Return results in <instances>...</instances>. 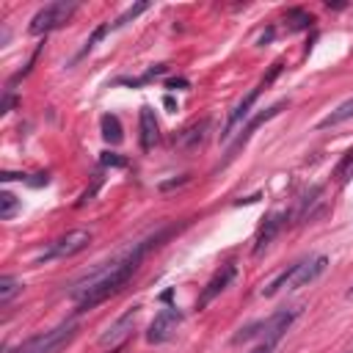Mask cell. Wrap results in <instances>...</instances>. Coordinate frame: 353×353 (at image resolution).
I'll return each instance as SVG.
<instances>
[{"instance_id":"25","label":"cell","mask_w":353,"mask_h":353,"mask_svg":"<svg viewBox=\"0 0 353 353\" xmlns=\"http://www.w3.org/2000/svg\"><path fill=\"white\" fill-rule=\"evenodd\" d=\"M188 83L185 80H168V88H185Z\"/></svg>"},{"instance_id":"26","label":"cell","mask_w":353,"mask_h":353,"mask_svg":"<svg viewBox=\"0 0 353 353\" xmlns=\"http://www.w3.org/2000/svg\"><path fill=\"white\" fill-rule=\"evenodd\" d=\"M347 298H353V287H350V290H347Z\"/></svg>"},{"instance_id":"6","label":"cell","mask_w":353,"mask_h":353,"mask_svg":"<svg viewBox=\"0 0 353 353\" xmlns=\"http://www.w3.org/2000/svg\"><path fill=\"white\" fill-rule=\"evenodd\" d=\"M74 331H77L74 323H61V325H55L44 334H36V336L25 339L17 350H8V353H58L74 336Z\"/></svg>"},{"instance_id":"7","label":"cell","mask_w":353,"mask_h":353,"mask_svg":"<svg viewBox=\"0 0 353 353\" xmlns=\"http://www.w3.org/2000/svg\"><path fill=\"white\" fill-rule=\"evenodd\" d=\"M179 323H182V312H179L176 306H165V309H160V312L154 314V320L149 323L146 342H149V345H160V342L171 339L174 331L179 328Z\"/></svg>"},{"instance_id":"10","label":"cell","mask_w":353,"mask_h":353,"mask_svg":"<svg viewBox=\"0 0 353 353\" xmlns=\"http://www.w3.org/2000/svg\"><path fill=\"white\" fill-rule=\"evenodd\" d=\"M135 320H138V306L127 309L119 320H113V323L105 328V334L99 336V345H102V347H108V345H121V342L130 336V331H132Z\"/></svg>"},{"instance_id":"4","label":"cell","mask_w":353,"mask_h":353,"mask_svg":"<svg viewBox=\"0 0 353 353\" xmlns=\"http://www.w3.org/2000/svg\"><path fill=\"white\" fill-rule=\"evenodd\" d=\"M88 243H91V232H88V229L66 232V234H61V237L50 240V243H47V245L33 256V262H36V265H41V262H52V259L74 256V254H80L83 248H88Z\"/></svg>"},{"instance_id":"24","label":"cell","mask_w":353,"mask_h":353,"mask_svg":"<svg viewBox=\"0 0 353 353\" xmlns=\"http://www.w3.org/2000/svg\"><path fill=\"white\" fill-rule=\"evenodd\" d=\"M11 108H14V97L6 91V97H3V105H0V113H8Z\"/></svg>"},{"instance_id":"11","label":"cell","mask_w":353,"mask_h":353,"mask_svg":"<svg viewBox=\"0 0 353 353\" xmlns=\"http://www.w3.org/2000/svg\"><path fill=\"white\" fill-rule=\"evenodd\" d=\"M262 88H265V83L259 80V85H254V88H251V91H248V94H245V97H243V99L234 105V110L229 113L226 127H223V132H221V138H223V141H226V138L234 132V127H237V124H243V121L251 116V108H254V102H256V97H259V91H262Z\"/></svg>"},{"instance_id":"14","label":"cell","mask_w":353,"mask_h":353,"mask_svg":"<svg viewBox=\"0 0 353 353\" xmlns=\"http://www.w3.org/2000/svg\"><path fill=\"white\" fill-rule=\"evenodd\" d=\"M207 130H210V119H201V121H193V124H188L176 138H174V143L179 146V149H196L201 141H204V135H207Z\"/></svg>"},{"instance_id":"15","label":"cell","mask_w":353,"mask_h":353,"mask_svg":"<svg viewBox=\"0 0 353 353\" xmlns=\"http://www.w3.org/2000/svg\"><path fill=\"white\" fill-rule=\"evenodd\" d=\"M99 130H102V138H105L110 146H116V143L124 141V130H121V121H119L116 113H105V116L99 119Z\"/></svg>"},{"instance_id":"9","label":"cell","mask_w":353,"mask_h":353,"mask_svg":"<svg viewBox=\"0 0 353 353\" xmlns=\"http://www.w3.org/2000/svg\"><path fill=\"white\" fill-rule=\"evenodd\" d=\"M287 105H290L287 99H279V102H276V105H270V108H268L265 113H259V116H254V119H251V121H248V124H245V127L240 130V135H237V141H234V143L229 146V152H226V160H232V157H234V154H237V152H240V149H243V146L248 143V138L254 135V130H256V127H262L265 121H270V119H276V116H279V113H281V110H284Z\"/></svg>"},{"instance_id":"16","label":"cell","mask_w":353,"mask_h":353,"mask_svg":"<svg viewBox=\"0 0 353 353\" xmlns=\"http://www.w3.org/2000/svg\"><path fill=\"white\" fill-rule=\"evenodd\" d=\"M347 119H353V97H350V99H345L342 105H336L328 116H323V119L317 121V130L336 127V124H342V121H347Z\"/></svg>"},{"instance_id":"1","label":"cell","mask_w":353,"mask_h":353,"mask_svg":"<svg viewBox=\"0 0 353 353\" xmlns=\"http://www.w3.org/2000/svg\"><path fill=\"white\" fill-rule=\"evenodd\" d=\"M163 237H165V232H157V234H152V237H146V240H138V243H132L127 251H121V254H116L113 259L99 262V265H94L88 273H83V276L69 287V298L77 303V312H85V309L102 303L105 298H110L113 292H119V290L130 281V276L138 270V265L143 262L146 251H149L152 245H157V240H163Z\"/></svg>"},{"instance_id":"17","label":"cell","mask_w":353,"mask_h":353,"mask_svg":"<svg viewBox=\"0 0 353 353\" xmlns=\"http://www.w3.org/2000/svg\"><path fill=\"white\" fill-rule=\"evenodd\" d=\"M284 19H287V28H290V30H306V28L314 22V17H312L309 11H303V8H290V11L284 14Z\"/></svg>"},{"instance_id":"5","label":"cell","mask_w":353,"mask_h":353,"mask_svg":"<svg viewBox=\"0 0 353 353\" xmlns=\"http://www.w3.org/2000/svg\"><path fill=\"white\" fill-rule=\"evenodd\" d=\"M295 314H298V309H284V312L270 314L268 320L251 323V325L240 328V334H234V342H243L251 336H259V342H279L284 336V331L290 328V323L295 320Z\"/></svg>"},{"instance_id":"18","label":"cell","mask_w":353,"mask_h":353,"mask_svg":"<svg viewBox=\"0 0 353 353\" xmlns=\"http://www.w3.org/2000/svg\"><path fill=\"white\" fill-rule=\"evenodd\" d=\"M19 207H22V204H19V199H17L14 193H8V190L0 193V221H11Z\"/></svg>"},{"instance_id":"2","label":"cell","mask_w":353,"mask_h":353,"mask_svg":"<svg viewBox=\"0 0 353 353\" xmlns=\"http://www.w3.org/2000/svg\"><path fill=\"white\" fill-rule=\"evenodd\" d=\"M325 268H328V256H312V259H301V262H295V265H290L287 270H281L265 290H262V295L265 298H273L276 292H281V290H301V287H306V284H312L314 279H320L323 273H325Z\"/></svg>"},{"instance_id":"20","label":"cell","mask_w":353,"mask_h":353,"mask_svg":"<svg viewBox=\"0 0 353 353\" xmlns=\"http://www.w3.org/2000/svg\"><path fill=\"white\" fill-rule=\"evenodd\" d=\"M334 176L345 185L350 176H353V149H347L345 154H342V160H339V165L334 168Z\"/></svg>"},{"instance_id":"22","label":"cell","mask_w":353,"mask_h":353,"mask_svg":"<svg viewBox=\"0 0 353 353\" xmlns=\"http://www.w3.org/2000/svg\"><path fill=\"white\" fill-rule=\"evenodd\" d=\"M102 165H116V168H121V165H127V160L124 157H119L116 152H102Z\"/></svg>"},{"instance_id":"13","label":"cell","mask_w":353,"mask_h":353,"mask_svg":"<svg viewBox=\"0 0 353 353\" xmlns=\"http://www.w3.org/2000/svg\"><path fill=\"white\" fill-rule=\"evenodd\" d=\"M281 226H284V215H281V212H270V215L265 218V223L259 226L256 240H254V256H259V254L273 243V237L281 232Z\"/></svg>"},{"instance_id":"19","label":"cell","mask_w":353,"mask_h":353,"mask_svg":"<svg viewBox=\"0 0 353 353\" xmlns=\"http://www.w3.org/2000/svg\"><path fill=\"white\" fill-rule=\"evenodd\" d=\"M17 292H22V281H17L14 276H3L0 279V303L6 306Z\"/></svg>"},{"instance_id":"12","label":"cell","mask_w":353,"mask_h":353,"mask_svg":"<svg viewBox=\"0 0 353 353\" xmlns=\"http://www.w3.org/2000/svg\"><path fill=\"white\" fill-rule=\"evenodd\" d=\"M138 130H141V149L149 152V149L160 141V127H157L154 110H152L149 105H143L141 113H138Z\"/></svg>"},{"instance_id":"8","label":"cell","mask_w":353,"mask_h":353,"mask_svg":"<svg viewBox=\"0 0 353 353\" xmlns=\"http://www.w3.org/2000/svg\"><path fill=\"white\" fill-rule=\"evenodd\" d=\"M234 276H237V268H234L232 262H223V265L212 273V279L204 284V290H201V295H199V303H196V306H199V309L210 306V303H212V301H215V298H218V295L232 284V279H234Z\"/></svg>"},{"instance_id":"23","label":"cell","mask_w":353,"mask_h":353,"mask_svg":"<svg viewBox=\"0 0 353 353\" xmlns=\"http://www.w3.org/2000/svg\"><path fill=\"white\" fill-rule=\"evenodd\" d=\"M273 347H276V342H259V345H256L254 350H248V353H270Z\"/></svg>"},{"instance_id":"21","label":"cell","mask_w":353,"mask_h":353,"mask_svg":"<svg viewBox=\"0 0 353 353\" xmlns=\"http://www.w3.org/2000/svg\"><path fill=\"white\" fill-rule=\"evenodd\" d=\"M146 8H149V3H135V6H130V8H127V11L121 14V17H116V22H113L110 28H121V25H127L130 19H135L138 14H143Z\"/></svg>"},{"instance_id":"3","label":"cell","mask_w":353,"mask_h":353,"mask_svg":"<svg viewBox=\"0 0 353 353\" xmlns=\"http://www.w3.org/2000/svg\"><path fill=\"white\" fill-rule=\"evenodd\" d=\"M80 8V3H74V0H55V3H47L44 8H39L36 14H33V19H30V33L33 36H41V33H50V30H58V28H63L72 17H74V11Z\"/></svg>"}]
</instances>
